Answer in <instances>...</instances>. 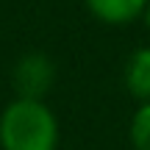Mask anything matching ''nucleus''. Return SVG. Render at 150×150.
Instances as JSON below:
<instances>
[{
	"instance_id": "nucleus-2",
	"label": "nucleus",
	"mask_w": 150,
	"mask_h": 150,
	"mask_svg": "<svg viewBox=\"0 0 150 150\" xmlns=\"http://www.w3.org/2000/svg\"><path fill=\"white\" fill-rule=\"evenodd\" d=\"M53 78L56 67L45 53H28L14 67V86L20 97H28V100H42L53 86Z\"/></svg>"
},
{
	"instance_id": "nucleus-4",
	"label": "nucleus",
	"mask_w": 150,
	"mask_h": 150,
	"mask_svg": "<svg viewBox=\"0 0 150 150\" xmlns=\"http://www.w3.org/2000/svg\"><path fill=\"white\" fill-rule=\"evenodd\" d=\"M147 0H86V8L106 25H128L139 20Z\"/></svg>"
},
{
	"instance_id": "nucleus-5",
	"label": "nucleus",
	"mask_w": 150,
	"mask_h": 150,
	"mask_svg": "<svg viewBox=\"0 0 150 150\" xmlns=\"http://www.w3.org/2000/svg\"><path fill=\"white\" fill-rule=\"evenodd\" d=\"M131 145L134 150H150V103H139L131 117Z\"/></svg>"
},
{
	"instance_id": "nucleus-6",
	"label": "nucleus",
	"mask_w": 150,
	"mask_h": 150,
	"mask_svg": "<svg viewBox=\"0 0 150 150\" xmlns=\"http://www.w3.org/2000/svg\"><path fill=\"white\" fill-rule=\"evenodd\" d=\"M142 20H145V25L150 28V0L145 3V11H142Z\"/></svg>"
},
{
	"instance_id": "nucleus-3",
	"label": "nucleus",
	"mask_w": 150,
	"mask_h": 150,
	"mask_svg": "<svg viewBox=\"0 0 150 150\" xmlns=\"http://www.w3.org/2000/svg\"><path fill=\"white\" fill-rule=\"evenodd\" d=\"M125 89L134 100L150 103V47H136L122 70Z\"/></svg>"
},
{
	"instance_id": "nucleus-1",
	"label": "nucleus",
	"mask_w": 150,
	"mask_h": 150,
	"mask_svg": "<svg viewBox=\"0 0 150 150\" xmlns=\"http://www.w3.org/2000/svg\"><path fill=\"white\" fill-rule=\"evenodd\" d=\"M3 150H56L59 122L42 100L17 97L0 117Z\"/></svg>"
}]
</instances>
